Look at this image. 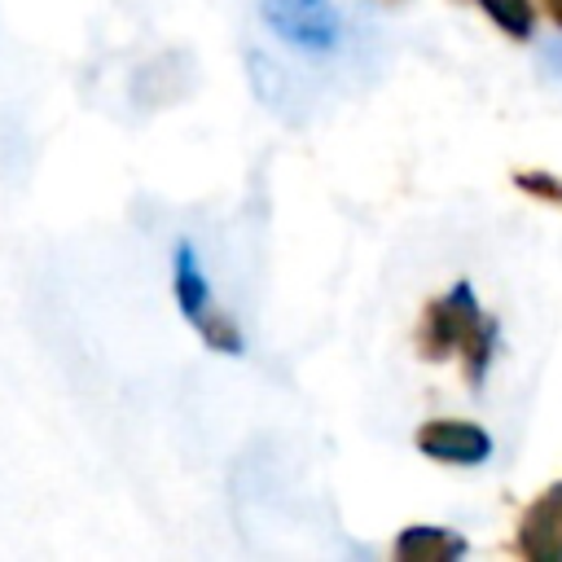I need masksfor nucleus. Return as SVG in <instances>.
I'll use <instances>...</instances> for the list:
<instances>
[{
  "instance_id": "1",
  "label": "nucleus",
  "mask_w": 562,
  "mask_h": 562,
  "mask_svg": "<svg viewBox=\"0 0 562 562\" xmlns=\"http://www.w3.org/2000/svg\"><path fill=\"white\" fill-rule=\"evenodd\" d=\"M457 347L465 351L470 382H483L492 347H496V325L479 312V299H474V290L465 281H457L443 299H435L426 307V321H422V356L426 360H443Z\"/></svg>"
},
{
  "instance_id": "2",
  "label": "nucleus",
  "mask_w": 562,
  "mask_h": 562,
  "mask_svg": "<svg viewBox=\"0 0 562 562\" xmlns=\"http://www.w3.org/2000/svg\"><path fill=\"white\" fill-rule=\"evenodd\" d=\"M263 26L303 53H334L342 44V13L334 0H259Z\"/></svg>"
},
{
  "instance_id": "3",
  "label": "nucleus",
  "mask_w": 562,
  "mask_h": 562,
  "mask_svg": "<svg viewBox=\"0 0 562 562\" xmlns=\"http://www.w3.org/2000/svg\"><path fill=\"white\" fill-rule=\"evenodd\" d=\"M417 448L430 461H443V465H483L492 457V435L474 422L439 417V422H426L417 430Z\"/></svg>"
},
{
  "instance_id": "4",
  "label": "nucleus",
  "mask_w": 562,
  "mask_h": 562,
  "mask_svg": "<svg viewBox=\"0 0 562 562\" xmlns=\"http://www.w3.org/2000/svg\"><path fill=\"white\" fill-rule=\"evenodd\" d=\"M518 549L531 562H562V483H553L518 527Z\"/></svg>"
},
{
  "instance_id": "5",
  "label": "nucleus",
  "mask_w": 562,
  "mask_h": 562,
  "mask_svg": "<svg viewBox=\"0 0 562 562\" xmlns=\"http://www.w3.org/2000/svg\"><path fill=\"white\" fill-rule=\"evenodd\" d=\"M171 294H176V307L184 312L189 325L211 307V281H206V272L198 263L193 241H184V237L171 250Z\"/></svg>"
},
{
  "instance_id": "6",
  "label": "nucleus",
  "mask_w": 562,
  "mask_h": 562,
  "mask_svg": "<svg viewBox=\"0 0 562 562\" xmlns=\"http://www.w3.org/2000/svg\"><path fill=\"white\" fill-rule=\"evenodd\" d=\"M465 553V540L448 527H404L395 536V558L404 562H452Z\"/></svg>"
},
{
  "instance_id": "7",
  "label": "nucleus",
  "mask_w": 562,
  "mask_h": 562,
  "mask_svg": "<svg viewBox=\"0 0 562 562\" xmlns=\"http://www.w3.org/2000/svg\"><path fill=\"white\" fill-rule=\"evenodd\" d=\"M193 329L202 334V342L211 347V351H224V356H241V329H237V321L233 316H224L220 307H206L198 321H193Z\"/></svg>"
},
{
  "instance_id": "8",
  "label": "nucleus",
  "mask_w": 562,
  "mask_h": 562,
  "mask_svg": "<svg viewBox=\"0 0 562 562\" xmlns=\"http://www.w3.org/2000/svg\"><path fill=\"white\" fill-rule=\"evenodd\" d=\"M479 9L514 40H527L531 26H536V13H531V0H479Z\"/></svg>"
},
{
  "instance_id": "9",
  "label": "nucleus",
  "mask_w": 562,
  "mask_h": 562,
  "mask_svg": "<svg viewBox=\"0 0 562 562\" xmlns=\"http://www.w3.org/2000/svg\"><path fill=\"white\" fill-rule=\"evenodd\" d=\"M518 184H522V189H531V193H549V198H562V184H553V180H531V171H527V176H518Z\"/></svg>"
},
{
  "instance_id": "10",
  "label": "nucleus",
  "mask_w": 562,
  "mask_h": 562,
  "mask_svg": "<svg viewBox=\"0 0 562 562\" xmlns=\"http://www.w3.org/2000/svg\"><path fill=\"white\" fill-rule=\"evenodd\" d=\"M544 13H549L558 26H562V0H544Z\"/></svg>"
}]
</instances>
